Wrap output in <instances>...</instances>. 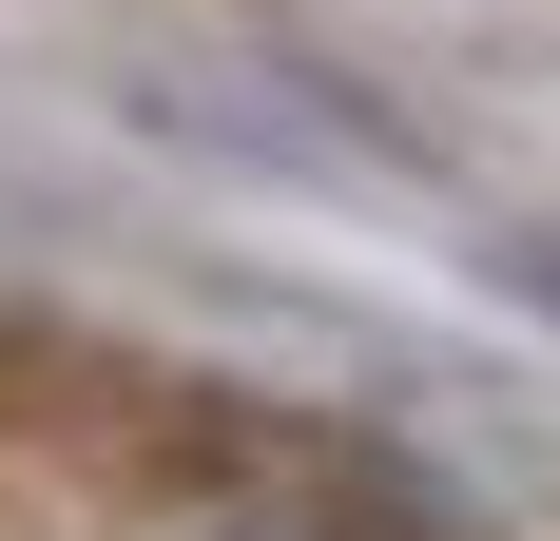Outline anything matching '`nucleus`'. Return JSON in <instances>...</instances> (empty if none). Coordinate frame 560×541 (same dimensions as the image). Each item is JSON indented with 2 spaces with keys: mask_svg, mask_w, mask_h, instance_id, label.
Masks as SVG:
<instances>
[{
  "mask_svg": "<svg viewBox=\"0 0 560 541\" xmlns=\"http://www.w3.org/2000/svg\"><path fill=\"white\" fill-rule=\"evenodd\" d=\"M503 290H522V310H560V232H503Z\"/></svg>",
  "mask_w": 560,
  "mask_h": 541,
  "instance_id": "nucleus-1",
  "label": "nucleus"
}]
</instances>
